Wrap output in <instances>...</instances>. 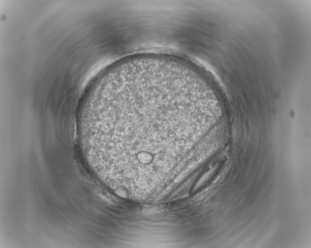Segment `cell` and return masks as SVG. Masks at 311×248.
<instances>
[{"label":"cell","instance_id":"6da1fadb","mask_svg":"<svg viewBox=\"0 0 311 248\" xmlns=\"http://www.w3.org/2000/svg\"><path fill=\"white\" fill-rule=\"evenodd\" d=\"M206 102L196 79L179 64L119 63L97 81L83 104L84 156L117 190L166 183L204 128Z\"/></svg>","mask_w":311,"mask_h":248}]
</instances>
